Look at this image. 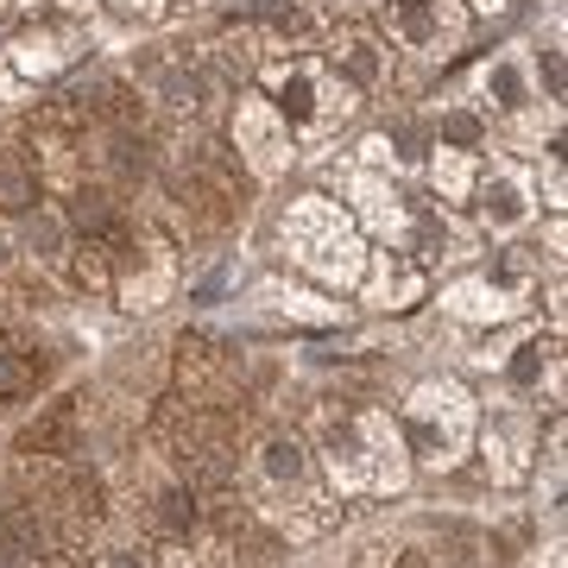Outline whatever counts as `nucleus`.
I'll use <instances>...</instances> for the list:
<instances>
[{"instance_id": "4468645a", "label": "nucleus", "mask_w": 568, "mask_h": 568, "mask_svg": "<svg viewBox=\"0 0 568 568\" xmlns=\"http://www.w3.org/2000/svg\"><path fill=\"white\" fill-rule=\"evenodd\" d=\"M77 32L70 26H32V32H20L13 39V63H20L26 77H58V70H70L77 63Z\"/></svg>"}, {"instance_id": "7ed1b4c3", "label": "nucleus", "mask_w": 568, "mask_h": 568, "mask_svg": "<svg viewBox=\"0 0 568 568\" xmlns=\"http://www.w3.org/2000/svg\"><path fill=\"white\" fill-rule=\"evenodd\" d=\"M284 253H291V265H304L310 278L335 284V291H361V278H366L361 227L328 196H297L291 203V215H284Z\"/></svg>"}, {"instance_id": "423d86ee", "label": "nucleus", "mask_w": 568, "mask_h": 568, "mask_svg": "<svg viewBox=\"0 0 568 568\" xmlns=\"http://www.w3.org/2000/svg\"><path fill=\"white\" fill-rule=\"evenodd\" d=\"M392 32L410 51H424V58H455L467 39V13L455 0H398L392 7Z\"/></svg>"}, {"instance_id": "2eb2a0df", "label": "nucleus", "mask_w": 568, "mask_h": 568, "mask_svg": "<svg viewBox=\"0 0 568 568\" xmlns=\"http://www.w3.org/2000/svg\"><path fill=\"white\" fill-rule=\"evenodd\" d=\"M361 291H366V304H379V310H410L424 297V265L417 260L405 265V253H379V265L361 278Z\"/></svg>"}, {"instance_id": "5701e85b", "label": "nucleus", "mask_w": 568, "mask_h": 568, "mask_svg": "<svg viewBox=\"0 0 568 568\" xmlns=\"http://www.w3.org/2000/svg\"><path fill=\"white\" fill-rule=\"evenodd\" d=\"M530 568H562V537H549V549H537V562Z\"/></svg>"}, {"instance_id": "9b49d317", "label": "nucleus", "mask_w": 568, "mask_h": 568, "mask_svg": "<svg viewBox=\"0 0 568 568\" xmlns=\"http://www.w3.org/2000/svg\"><path fill=\"white\" fill-rule=\"evenodd\" d=\"M530 291H518V284H499L487 272V278H462L443 291V310L448 316H462V323H511V316H525Z\"/></svg>"}, {"instance_id": "39448f33", "label": "nucleus", "mask_w": 568, "mask_h": 568, "mask_svg": "<svg viewBox=\"0 0 568 568\" xmlns=\"http://www.w3.org/2000/svg\"><path fill=\"white\" fill-rule=\"evenodd\" d=\"M253 480H260V493L272 499V511H278L284 499H297L291 511L323 506V493H316V455H310L297 436H265L260 455H253Z\"/></svg>"}, {"instance_id": "1a4fd4ad", "label": "nucleus", "mask_w": 568, "mask_h": 568, "mask_svg": "<svg viewBox=\"0 0 568 568\" xmlns=\"http://www.w3.org/2000/svg\"><path fill=\"white\" fill-rule=\"evenodd\" d=\"M537 215V196H530V178L518 164H493L487 183H480V227H487L493 241H506L518 227H530Z\"/></svg>"}, {"instance_id": "4be33fe9", "label": "nucleus", "mask_w": 568, "mask_h": 568, "mask_svg": "<svg viewBox=\"0 0 568 568\" xmlns=\"http://www.w3.org/2000/svg\"><path fill=\"white\" fill-rule=\"evenodd\" d=\"M102 568H145V556H140V549H108Z\"/></svg>"}, {"instance_id": "f03ea898", "label": "nucleus", "mask_w": 568, "mask_h": 568, "mask_svg": "<svg viewBox=\"0 0 568 568\" xmlns=\"http://www.w3.org/2000/svg\"><path fill=\"white\" fill-rule=\"evenodd\" d=\"M398 436H405L410 467L448 474L467 462V448L480 436V405L467 398L462 379H424V386H410L405 410H398Z\"/></svg>"}, {"instance_id": "f8f14e48", "label": "nucleus", "mask_w": 568, "mask_h": 568, "mask_svg": "<svg viewBox=\"0 0 568 568\" xmlns=\"http://www.w3.org/2000/svg\"><path fill=\"white\" fill-rule=\"evenodd\" d=\"M354 209H361V222L392 246V253H405V234H410V203L392 190L379 171H361L354 178Z\"/></svg>"}, {"instance_id": "6e6552de", "label": "nucleus", "mask_w": 568, "mask_h": 568, "mask_svg": "<svg viewBox=\"0 0 568 568\" xmlns=\"http://www.w3.org/2000/svg\"><path fill=\"white\" fill-rule=\"evenodd\" d=\"M474 102L487 114H506V121H525L530 102H537V77H530L525 51H493L480 70H474Z\"/></svg>"}, {"instance_id": "a211bd4d", "label": "nucleus", "mask_w": 568, "mask_h": 568, "mask_svg": "<svg viewBox=\"0 0 568 568\" xmlns=\"http://www.w3.org/2000/svg\"><path fill=\"white\" fill-rule=\"evenodd\" d=\"M429 178L443 190V203H467V196H474V159H467V145H436Z\"/></svg>"}, {"instance_id": "393cba45", "label": "nucleus", "mask_w": 568, "mask_h": 568, "mask_svg": "<svg viewBox=\"0 0 568 568\" xmlns=\"http://www.w3.org/2000/svg\"><path fill=\"white\" fill-rule=\"evenodd\" d=\"M467 7H474V13H511L518 0H467Z\"/></svg>"}, {"instance_id": "f257e3e1", "label": "nucleus", "mask_w": 568, "mask_h": 568, "mask_svg": "<svg viewBox=\"0 0 568 568\" xmlns=\"http://www.w3.org/2000/svg\"><path fill=\"white\" fill-rule=\"evenodd\" d=\"M323 474L328 487L347 493V499H392V493L410 487V455L405 436H398V417L379 405L347 410L323 429Z\"/></svg>"}, {"instance_id": "aec40b11", "label": "nucleus", "mask_w": 568, "mask_h": 568, "mask_svg": "<svg viewBox=\"0 0 568 568\" xmlns=\"http://www.w3.org/2000/svg\"><path fill=\"white\" fill-rule=\"evenodd\" d=\"M26 241H32L39 260H63V222L51 215V209H39V215L26 222Z\"/></svg>"}, {"instance_id": "20e7f679", "label": "nucleus", "mask_w": 568, "mask_h": 568, "mask_svg": "<svg viewBox=\"0 0 568 568\" xmlns=\"http://www.w3.org/2000/svg\"><path fill=\"white\" fill-rule=\"evenodd\" d=\"M265 102L278 108V121L284 126H297V133H335V126L354 114V89H347L328 63H310V58H297V63H272L265 70Z\"/></svg>"}, {"instance_id": "6ab92c4d", "label": "nucleus", "mask_w": 568, "mask_h": 568, "mask_svg": "<svg viewBox=\"0 0 568 568\" xmlns=\"http://www.w3.org/2000/svg\"><path fill=\"white\" fill-rule=\"evenodd\" d=\"M506 366V379L511 386H544V366H556V328H549V335H530L525 347H518V361H499Z\"/></svg>"}, {"instance_id": "b1692460", "label": "nucleus", "mask_w": 568, "mask_h": 568, "mask_svg": "<svg viewBox=\"0 0 568 568\" xmlns=\"http://www.w3.org/2000/svg\"><path fill=\"white\" fill-rule=\"evenodd\" d=\"M108 7H121V13H140V20H145V13H159V0H108Z\"/></svg>"}, {"instance_id": "9d476101", "label": "nucleus", "mask_w": 568, "mask_h": 568, "mask_svg": "<svg viewBox=\"0 0 568 568\" xmlns=\"http://www.w3.org/2000/svg\"><path fill=\"white\" fill-rule=\"evenodd\" d=\"M480 448H487L493 480H499V487H518V480L530 474V455H537V424H530L525 410H493Z\"/></svg>"}, {"instance_id": "a878e982", "label": "nucleus", "mask_w": 568, "mask_h": 568, "mask_svg": "<svg viewBox=\"0 0 568 568\" xmlns=\"http://www.w3.org/2000/svg\"><path fill=\"white\" fill-rule=\"evenodd\" d=\"M7 260H13V246H7V227H0V272H7Z\"/></svg>"}, {"instance_id": "f3484780", "label": "nucleus", "mask_w": 568, "mask_h": 568, "mask_svg": "<svg viewBox=\"0 0 568 568\" xmlns=\"http://www.w3.org/2000/svg\"><path fill=\"white\" fill-rule=\"evenodd\" d=\"M328 58H335V70H347L354 82H379L386 77V58H379V39H373V32H342Z\"/></svg>"}, {"instance_id": "dca6fc26", "label": "nucleus", "mask_w": 568, "mask_h": 568, "mask_svg": "<svg viewBox=\"0 0 568 568\" xmlns=\"http://www.w3.org/2000/svg\"><path fill=\"white\" fill-rule=\"evenodd\" d=\"M164 291H171V253H164V246H145L140 260H126V272H121V304L126 310H159Z\"/></svg>"}, {"instance_id": "412c9836", "label": "nucleus", "mask_w": 568, "mask_h": 568, "mask_svg": "<svg viewBox=\"0 0 568 568\" xmlns=\"http://www.w3.org/2000/svg\"><path fill=\"white\" fill-rule=\"evenodd\" d=\"M26 386H32V366H26V361H13V354L0 347V405H7V398H20Z\"/></svg>"}, {"instance_id": "0eeeda50", "label": "nucleus", "mask_w": 568, "mask_h": 568, "mask_svg": "<svg viewBox=\"0 0 568 568\" xmlns=\"http://www.w3.org/2000/svg\"><path fill=\"white\" fill-rule=\"evenodd\" d=\"M234 145H241V159L253 164V178H278L284 164H291V126L278 121V108L265 102V95H246L234 108Z\"/></svg>"}, {"instance_id": "ddd939ff", "label": "nucleus", "mask_w": 568, "mask_h": 568, "mask_svg": "<svg viewBox=\"0 0 568 568\" xmlns=\"http://www.w3.org/2000/svg\"><path fill=\"white\" fill-rule=\"evenodd\" d=\"M253 304H260L265 316L297 323V328H335L342 323V304H328V297H316L304 284H284V278H260L253 284Z\"/></svg>"}]
</instances>
